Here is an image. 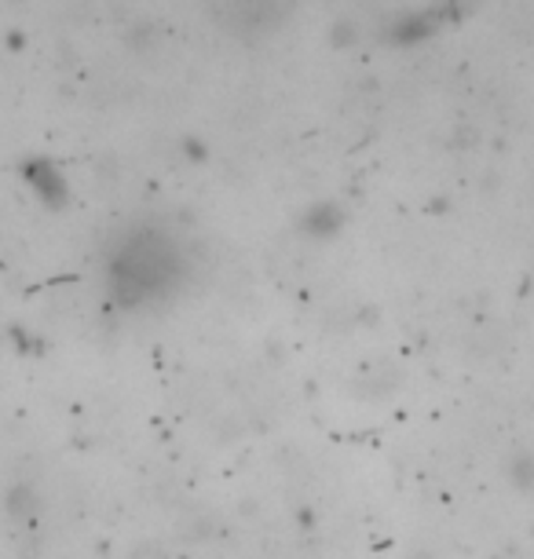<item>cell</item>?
<instances>
[{
    "label": "cell",
    "instance_id": "obj_1",
    "mask_svg": "<svg viewBox=\"0 0 534 559\" xmlns=\"http://www.w3.org/2000/svg\"><path fill=\"white\" fill-rule=\"evenodd\" d=\"M447 12L443 8H432V12H417V15H403L400 23H392L389 29V40L395 45H417V40L432 37L439 26H443Z\"/></svg>",
    "mask_w": 534,
    "mask_h": 559
},
{
    "label": "cell",
    "instance_id": "obj_2",
    "mask_svg": "<svg viewBox=\"0 0 534 559\" xmlns=\"http://www.w3.org/2000/svg\"><path fill=\"white\" fill-rule=\"evenodd\" d=\"M26 179L37 187L45 202H62V194H67V187H62V176L48 162H29L26 165Z\"/></svg>",
    "mask_w": 534,
    "mask_h": 559
}]
</instances>
